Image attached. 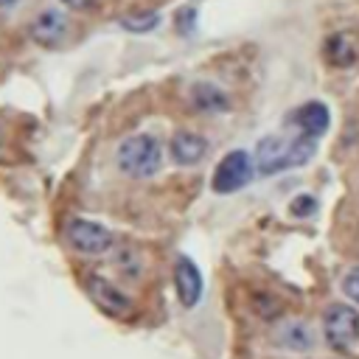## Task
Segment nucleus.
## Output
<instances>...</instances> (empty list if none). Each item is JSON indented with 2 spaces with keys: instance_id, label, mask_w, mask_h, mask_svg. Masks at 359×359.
I'll list each match as a JSON object with an SVG mask.
<instances>
[{
  "instance_id": "2eb2a0df",
  "label": "nucleus",
  "mask_w": 359,
  "mask_h": 359,
  "mask_svg": "<svg viewBox=\"0 0 359 359\" xmlns=\"http://www.w3.org/2000/svg\"><path fill=\"white\" fill-rule=\"evenodd\" d=\"M289 210H292V216L306 219V216H311V213L317 210V199H314V196H309V194H300V196H294V199H292Z\"/></svg>"
},
{
  "instance_id": "20e7f679",
  "label": "nucleus",
  "mask_w": 359,
  "mask_h": 359,
  "mask_svg": "<svg viewBox=\"0 0 359 359\" xmlns=\"http://www.w3.org/2000/svg\"><path fill=\"white\" fill-rule=\"evenodd\" d=\"M65 241L81 252V255H104L115 247V236L107 224L84 219V216H73L65 224Z\"/></svg>"
},
{
  "instance_id": "4468645a",
  "label": "nucleus",
  "mask_w": 359,
  "mask_h": 359,
  "mask_svg": "<svg viewBox=\"0 0 359 359\" xmlns=\"http://www.w3.org/2000/svg\"><path fill=\"white\" fill-rule=\"evenodd\" d=\"M160 25V14L149 11V14H132V17H121V28L126 31H135V34H143V31H151Z\"/></svg>"
},
{
  "instance_id": "423d86ee",
  "label": "nucleus",
  "mask_w": 359,
  "mask_h": 359,
  "mask_svg": "<svg viewBox=\"0 0 359 359\" xmlns=\"http://www.w3.org/2000/svg\"><path fill=\"white\" fill-rule=\"evenodd\" d=\"M202 272L196 269V264L188 258V255H180L174 261V289H177V297L185 309H194L202 297Z\"/></svg>"
},
{
  "instance_id": "f03ea898",
  "label": "nucleus",
  "mask_w": 359,
  "mask_h": 359,
  "mask_svg": "<svg viewBox=\"0 0 359 359\" xmlns=\"http://www.w3.org/2000/svg\"><path fill=\"white\" fill-rule=\"evenodd\" d=\"M163 143L149 135V132H137V135H129L118 143L115 149V163L123 174L129 177H137V180H146V177H154L160 168H163Z\"/></svg>"
},
{
  "instance_id": "f3484780",
  "label": "nucleus",
  "mask_w": 359,
  "mask_h": 359,
  "mask_svg": "<svg viewBox=\"0 0 359 359\" xmlns=\"http://www.w3.org/2000/svg\"><path fill=\"white\" fill-rule=\"evenodd\" d=\"M62 6H67L73 11H87V8L95 6V0H62Z\"/></svg>"
},
{
  "instance_id": "9d476101",
  "label": "nucleus",
  "mask_w": 359,
  "mask_h": 359,
  "mask_svg": "<svg viewBox=\"0 0 359 359\" xmlns=\"http://www.w3.org/2000/svg\"><path fill=\"white\" fill-rule=\"evenodd\" d=\"M205 154H208V140L202 135L182 129L171 137V160L177 165H196L202 163Z\"/></svg>"
},
{
  "instance_id": "dca6fc26",
  "label": "nucleus",
  "mask_w": 359,
  "mask_h": 359,
  "mask_svg": "<svg viewBox=\"0 0 359 359\" xmlns=\"http://www.w3.org/2000/svg\"><path fill=\"white\" fill-rule=\"evenodd\" d=\"M342 292H345L348 300L359 303V266H353V269L345 272V278H342Z\"/></svg>"
},
{
  "instance_id": "7ed1b4c3",
  "label": "nucleus",
  "mask_w": 359,
  "mask_h": 359,
  "mask_svg": "<svg viewBox=\"0 0 359 359\" xmlns=\"http://www.w3.org/2000/svg\"><path fill=\"white\" fill-rule=\"evenodd\" d=\"M323 334L334 351H353L359 345V311L348 303H331L323 311Z\"/></svg>"
},
{
  "instance_id": "9b49d317",
  "label": "nucleus",
  "mask_w": 359,
  "mask_h": 359,
  "mask_svg": "<svg viewBox=\"0 0 359 359\" xmlns=\"http://www.w3.org/2000/svg\"><path fill=\"white\" fill-rule=\"evenodd\" d=\"M191 107L196 112H205V115H219V112H224L230 107V98L219 87L199 81V84L191 87Z\"/></svg>"
},
{
  "instance_id": "ddd939ff",
  "label": "nucleus",
  "mask_w": 359,
  "mask_h": 359,
  "mask_svg": "<svg viewBox=\"0 0 359 359\" xmlns=\"http://www.w3.org/2000/svg\"><path fill=\"white\" fill-rule=\"evenodd\" d=\"M325 56H328V62L331 65H337V67H345L351 59H353V50H351V42L345 39V36H331L328 39V48H325Z\"/></svg>"
},
{
  "instance_id": "f8f14e48",
  "label": "nucleus",
  "mask_w": 359,
  "mask_h": 359,
  "mask_svg": "<svg viewBox=\"0 0 359 359\" xmlns=\"http://www.w3.org/2000/svg\"><path fill=\"white\" fill-rule=\"evenodd\" d=\"M275 345L286 348V351H309L314 345V334L306 323L300 320H292V323H283L278 331H275Z\"/></svg>"
},
{
  "instance_id": "1a4fd4ad",
  "label": "nucleus",
  "mask_w": 359,
  "mask_h": 359,
  "mask_svg": "<svg viewBox=\"0 0 359 359\" xmlns=\"http://www.w3.org/2000/svg\"><path fill=\"white\" fill-rule=\"evenodd\" d=\"M292 123L297 126V132L311 135V137H320V135H325L328 126H331V112H328L325 104H320V101H309V104H303V107L294 109Z\"/></svg>"
},
{
  "instance_id": "6e6552de",
  "label": "nucleus",
  "mask_w": 359,
  "mask_h": 359,
  "mask_svg": "<svg viewBox=\"0 0 359 359\" xmlns=\"http://www.w3.org/2000/svg\"><path fill=\"white\" fill-rule=\"evenodd\" d=\"M87 292H90V297L104 309V311H109V314H115V317H123V314H129V297L118 289V286H112L107 278H101V275H90L87 278Z\"/></svg>"
},
{
  "instance_id": "f257e3e1",
  "label": "nucleus",
  "mask_w": 359,
  "mask_h": 359,
  "mask_svg": "<svg viewBox=\"0 0 359 359\" xmlns=\"http://www.w3.org/2000/svg\"><path fill=\"white\" fill-rule=\"evenodd\" d=\"M317 151V137L311 135H294V137H280V135H266L255 146V168L258 174H278L286 168L306 165Z\"/></svg>"
},
{
  "instance_id": "a211bd4d",
  "label": "nucleus",
  "mask_w": 359,
  "mask_h": 359,
  "mask_svg": "<svg viewBox=\"0 0 359 359\" xmlns=\"http://www.w3.org/2000/svg\"><path fill=\"white\" fill-rule=\"evenodd\" d=\"M20 0H0V8H11V6H17Z\"/></svg>"
},
{
  "instance_id": "0eeeda50",
  "label": "nucleus",
  "mask_w": 359,
  "mask_h": 359,
  "mask_svg": "<svg viewBox=\"0 0 359 359\" xmlns=\"http://www.w3.org/2000/svg\"><path fill=\"white\" fill-rule=\"evenodd\" d=\"M31 36L36 45L42 48H56L65 42L67 36V17L62 8H45L36 14V20L31 22Z\"/></svg>"
},
{
  "instance_id": "39448f33",
  "label": "nucleus",
  "mask_w": 359,
  "mask_h": 359,
  "mask_svg": "<svg viewBox=\"0 0 359 359\" xmlns=\"http://www.w3.org/2000/svg\"><path fill=\"white\" fill-rule=\"evenodd\" d=\"M250 177H252V157L244 149H236L219 160L213 180H210V188L216 194H233V191L244 188L250 182Z\"/></svg>"
}]
</instances>
